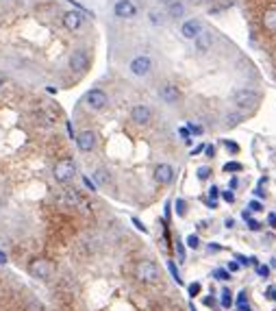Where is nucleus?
Here are the masks:
<instances>
[{
  "instance_id": "nucleus-1",
  "label": "nucleus",
  "mask_w": 276,
  "mask_h": 311,
  "mask_svg": "<svg viewBox=\"0 0 276 311\" xmlns=\"http://www.w3.org/2000/svg\"><path fill=\"white\" fill-rule=\"evenodd\" d=\"M231 102L237 109H255L259 105V94L250 87H237L231 92Z\"/></svg>"
},
{
  "instance_id": "nucleus-2",
  "label": "nucleus",
  "mask_w": 276,
  "mask_h": 311,
  "mask_svg": "<svg viewBox=\"0 0 276 311\" xmlns=\"http://www.w3.org/2000/svg\"><path fill=\"white\" fill-rule=\"evenodd\" d=\"M52 174H54V181H59L61 185H68L72 178L76 176V163H74V159H70V157L59 159V161L54 163Z\"/></svg>"
},
{
  "instance_id": "nucleus-3",
  "label": "nucleus",
  "mask_w": 276,
  "mask_h": 311,
  "mask_svg": "<svg viewBox=\"0 0 276 311\" xmlns=\"http://www.w3.org/2000/svg\"><path fill=\"white\" fill-rule=\"evenodd\" d=\"M135 276H137V281H142V283H157L161 279V270L155 261L144 259L135 266Z\"/></svg>"
},
{
  "instance_id": "nucleus-4",
  "label": "nucleus",
  "mask_w": 276,
  "mask_h": 311,
  "mask_svg": "<svg viewBox=\"0 0 276 311\" xmlns=\"http://www.w3.org/2000/svg\"><path fill=\"white\" fill-rule=\"evenodd\" d=\"M29 274L33 276V279H39V281H46V279H50V274H52V264L48 259L44 257H37L33 259L29 264Z\"/></svg>"
},
{
  "instance_id": "nucleus-5",
  "label": "nucleus",
  "mask_w": 276,
  "mask_h": 311,
  "mask_svg": "<svg viewBox=\"0 0 276 311\" xmlns=\"http://www.w3.org/2000/svg\"><path fill=\"white\" fill-rule=\"evenodd\" d=\"M68 65H70L72 72H76V74H83V72L89 68V53L85 50V48H76V50H72Z\"/></svg>"
},
{
  "instance_id": "nucleus-6",
  "label": "nucleus",
  "mask_w": 276,
  "mask_h": 311,
  "mask_svg": "<svg viewBox=\"0 0 276 311\" xmlns=\"http://www.w3.org/2000/svg\"><path fill=\"white\" fill-rule=\"evenodd\" d=\"M59 200H61L63 204H70V207H78V209H83V211L89 209V202L85 200V196L80 194L78 190H74V187H70V190H63L61 196H59Z\"/></svg>"
},
{
  "instance_id": "nucleus-7",
  "label": "nucleus",
  "mask_w": 276,
  "mask_h": 311,
  "mask_svg": "<svg viewBox=\"0 0 276 311\" xmlns=\"http://www.w3.org/2000/svg\"><path fill=\"white\" fill-rule=\"evenodd\" d=\"M85 102L92 111H102V109H107V105H109V96L104 94L102 89L96 87V89H89L85 94Z\"/></svg>"
},
{
  "instance_id": "nucleus-8",
  "label": "nucleus",
  "mask_w": 276,
  "mask_h": 311,
  "mask_svg": "<svg viewBox=\"0 0 276 311\" xmlns=\"http://www.w3.org/2000/svg\"><path fill=\"white\" fill-rule=\"evenodd\" d=\"M137 5L133 3V0H118L116 5H113V15L120 20H133L137 15Z\"/></svg>"
},
{
  "instance_id": "nucleus-9",
  "label": "nucleus",
  "mask_w": 276,
  "mask_h": 311,
  "mask_svg": "<svg viewBox=\"0 0 276 311\" xmlns=\"http://www.w3.org/2000/svg\"><path fill=\"white\" fill-rule=\"evenodd\" d=\"M128 70H131V74L133 76H146V74H150V70H152V59L150 57H146V55H140V57H135V59L128 63Z\"/></svg>"
},
{
  "instance_id": "nucleus-10",
  "label": "nucleus",
  "mask_w": 276,
  "mask_h": 311,
  "mask_svg": "<svg viewBox=\"0 0 276 311\" xmlns=\"http://www.w3.org/2000/svg\"><path fill=\"white\" fill-rule=\"evenodd\" d=\"M159 98L165 105H174V102L181 100V89H178L176 85H172V83H163L159 87Z\"/></svg>"
},
{
  "instance_id": "nucleus-11",
  "label": "nucleus",
  "mask_w": 276,
  "mask_h": 311,
  "mask_svg": "<svg viewBox=\"0 0 276 311\" xmlns=\"http://www.w3.org/2000/svg\"><path fill=\"white\" fill-rule=\"evenodd\" d=\"M76 146L80 152H92L96 148V133L94 131H80L76 135Z\"/></svg>"
},
{
  "instance_id": "nucleus-12",
  "label": "nucleus",
  "mask_w": 276,
  "mask_h": 311,
  "mask_svg": "<svg viewBox=\"0 0 276 311\" xmlns=\"http://www.w3.org/2000/svg\"><path fill=\"white\" fill-rule=\"evenodd\" d=\"M83 22H85L83 11H66L63 13V27L68 31H78L83 27Z\"/></svg>"
},
{
  "instance_id": "nucleus-13",
  "label": "nucleus",
  "mask_w": 276,
  "mask_h": 311,
  "mask_svg": "<svg viewBox=\"0 0 276 311\" xmlns=\"http://www.w3.org/2000/svg\"><path fill=\"white\" fill-rule=\"evenodd\" d=\"M155 181L161 185H170L174 181V168L168 166V163H159L155 168Z\"/></svg>"
},
{
  "instance_id": "nucleus-14",
  "label": "nucleus",
  "mask_w": 276,
  "mask_h": 311,
  "mask_svg": "<svg viewBox=\"0 0 276 311\" xmlns=\"http://www.w3.org/2000/svg\"><path fill=\"white\" fill-rule=\"evenodd\" d=\"M131 118H133V122H137V124H148L150 118H152V109L148 107V105H135V107L131 109Z\"/></svg>"
},
{
  "instance_id": "nucleus-15",
  "label": "nucleus",
  "mask_w": 276,
  "mask_h": 311,
  "mask_svg": "<svg viewBox=\"0 0 276 311\" xmlns=\"http://www.w3.org/2000/svg\"><path fill=\"white\" fill-rule=\"evenodd\" d=\"M181 33H183L185 39H196L202 33V24L198 20H185L183 27H181Z\"/></svg>"
},
{
  "instance_id": "nucleus-16",
  "label": "nucleus",
  "mask_w": 276,
  "mask_h": 311,
  "mask_svg": "<svg viewBox=\"0 0 276 311\" xmlns=\"http://www.w3.org/2000/svg\"><path fill=\"white\" fill-rule=\"evenodd\" d=\"M194 44H196V53L205 55V53H209V50H211V46H213V37H211V33L202 31L200 35H198L196 39H194Z\"/></svg>"
},
{
  "instance_id": "nucleus-17",
  "label": "nucleus",
  "mask_w": 276,
  "mask_h": 311,
  "mask_svg": "<svg viewBox=\"0 0 276 311\" xmlns=\"http://www.w3.org/2000/svg\"><path fill=\"white\" fill-rule=\"evenodd\" d=\"M183 13H185V7L181 3H176V0H170L168 3V15L170 18L178 20V18H183Z\"/></svg>"
},
{
  "instance_id": "nucleus-18",
  "label": "nucleus",
  "mask_w": 276,
  "mask_h": 311,
  "mask_svg": "<svg viewBox=\"0 0 276 311\" xmlns=\"http://www.w3.org/2000/svg\"><path fill=\"white\" fill-rule=\"evenodd\" d=\"M263 27L270 33H276V9H267L263 13Z\"/></svg>"
},
{
  "instance_id": "nucleus-19",
  "label": "nucleus",
  "mask_w": 276,
  "mask_h": 311,
  "mask_svg": "<svg viewBox=\"0 0 276 311\" xmlns=\"http://www.w3.org/2000/svg\"><path fill=\"white\" fill-rule=\"evenodd\" d=\"M24 311H46L44 305H42V300L35 298V296H29L26 302H24Z\"/></svg>"
},
{
  "instance_id": "nucleus-20",
  "label": "nucleus",
  "mask_w": 276,
  "mask_h": 311,
  "mask_svg": "<svg viewBox=\"0 0 276 311\" xmlns=\"http://www.w3.org/2000/svg\"><path fill=\"white\" fill-rule=\"evenodd\" d=\"M94 181L98 183V185H107V183H111V176H109V172L104 170V168H98L94 172Z\"/></svg>"
},
{
  "instance_id": "nucleus-21",
  "label": "nucleus",
  "mask_w": 276,
  "mask_h": 311,
  "mask_svg": "<svg viewBox=\"0 0 276 311\" xmlns=\"http://www.w3.org/2000/svg\"><path fill=\"white\" fill-rule=\"evenodd\" d=\"M148 22L152 24V27H161V24H163V13H161L159 9H152L148 13Z\"/></svg>"
},
{
  "instance_id": "nucleus-22",
  "label": "nucleus",
  "mask_w": 276,
  "mask_h": 311,
  "mask_svg": "<svg viewBox=\"0 0 276 311\" xmlns=\"http://www.w3.org/2000/svg\"><path fill=\"white\" fill-rule=\"evenodd\" d=\"M239 122H243V116H241V113H237V111H233V113L226 116V124H229V126H235V124H239Z\"/></svg>"
},
{
  "instance_id": "nucleus-23",
  "label": "nucleus",
  "mask_w": 276,
  "mask_h": 311,
  "mask_svg": "<svg viewBox=\"0 0 276 311\" xmlns=\"http://www.w3.org/2000/svg\"><path fill=\"white\" fill-rule=\"evenodd\" d=\"M168 270H170V274H172V279L181 285L183 283V279H181V274H178V270H176V266H174V261H168Z\"/></svg>"
},
{
  "instance_id": "nucleus-24",
  "label": "nucleus",
  "mask_w": 276,
  "mask_h": 311,
  "mask_svg": "<svg viewBox=\"0 0 276 311\" xmlns=\"http://www.w3.org/2000/svg\"><path fill=\"white\" fill-rule=\"evenodd\" d=\"M174 207H176V214L185 218V214H187V202H185L183 198H178V200L174 202Z\"/></svg>"
},
{
  "instance_id": "nucleus-25",
  "label": "nucleus",
  "mask_w": 276,
  "mask_h": 311,
  "mask_svg": "<svg viewBox=\"0 0 276 311\" xmlns=\"http://www.w3.org/2000/svg\"><path fill=\"white\" fill-rule=\"evenodd\" d=\"M243 166L237 161H229V163H224V172H241Z\"/></svg>"
},
{
  "instance_id": "nucleus-26",
  "label": "nucleus",
  "mask_w": 276,
  "mask_h": 311,
  "mask_svg": "<svg viewBox=\"0 0 276 311\" xmlns=\"http://www.w3.org/2000/svg\"><path fill=\"white\" fill-rule=\"evenodd\" d=\"M213 276L217 281H229L231 279V274H229V270H224V268H220V270H215L213 272Z\"/></svg>"
},
{
  "instance_id": "nucleus-27",
  "label": "nucleus",
  "mask_w": 276,
  "mask_h": 311,
  "mask_svg": "<svg viewBox=\"0 0 276 311\" xmlns=\"http://www.w3.org/2000/svg\"><path fill=\"white\" fill-rule=\"evenodd\" d=\"M231 305H233V300H231V292H229V290H224V292H222V307H224V309H229Z\"/></svg>"
},
{
  "instance_id": "nucleus-28",
  "label": "nucleus",
  "mask_w": 276,
  "mask_h": 311,
  "mask_svg": "<svg viewBox=\"0 0 276 311\" xmlns=\"http://www.w3.org/2000/svg\"><path fill=\"white\" fill-rule=\"evenodd\" d=\"M211 176V170L205 166V168H198V178H200V181H207V178Z\"/></svg>"
},
{
  "instance_id": "nucleus-29",
  "label": "nucleus",
  "mask_w": 276,
  "mask_h": 311,
  "mask_svg": "<svg viewBox=\"0 0 276 311\" xmlns=\"http://www.w3.org/2000/svg\"><path fill=\"white\" fill-rule=\"evenodd\" d=\"M257 274L261 276V279H267V276H270V268L267 266H257Z\"/></svg>"
},
{
  "instance_id": "nucleus-30",
  "label": "nucleus",
  "mask_w": 276,
  "mask_h": 311,
  "mask_svg": "<svg viewBox=\"0 0 276 311\" xmlns=\"http://www.w3.org/2000/svg\"><path fill=\"white\" fill-rule=\"evenodd\" d=\"M224 146H226V150L233 152V154L239 152V144H235V142H224Z\"/></svg>"
},
{
  "instance_id": "nucleus-31",
  "label": "nucleus",
  "mask_w": 276,
  "mask_h": 311,
  "mask_svg": "<svg viewBox=\"0 0 276 311\" xmlns=\"http://www.w3.org/2000/svg\"><path fill=\"white\" fill-rule=\"evenodd\" d=\"M187 246H189V248H198V246H200L198 235H189V237H187Z\"/></svg>"
},
{
  "instance_id": "nucleus-32",
  "label": "nucleus",
  "mask_w": 276,
  "mask_h": 311,
  "mask_svg": "<svg viewBox=\"0 0 276 311\" xmlns=\"http://www.w3.org/2000/svg\"><path fill=\"white\" fill-rule=\"evenodd\" d=\"M248 211H263V204H261V200H253L248 204Z\"/></svg>"
},
{
  "instance_id": "nucleus-33",
  "label": "nucleus",
  "mask_w": 276,
  "mask_h": 311,
  "mask_svg": "<svg viewBox=\"0 0 276 311\" xmlns=\"http://www.w3.org/2000/svg\"><path fill=\"white\" fill-rule=\"evenodd\" d=\"M133 224H135V228H137V231H142V233H148V228H146V226L142 224V220H140V218H133Z\"/></svg>"
},
{
  "instance_id": "nucleus-34",
  "label": "nucleus",
  "mask_w": 276,
  "mask_h": 311,
  "mask_svg": "<svg viewBox=\"0 0 276 311\" xmlns=\"http://www.w3.org/2000/svg\"><path fill=\"white\" fill-rule=\"evenodd\" d=\"M176 252H178V259L185 264V248H183V244L181 242H176Z\"/></svg>"
},
{
  "instance_id": "nucleus-35",
  "label": "nucleus",
  "mask_w": 276,
  "mask_h": 311,
  "mask_svg": "<svg viewBox=\"0 0 276 311\" xmlns=\"http://www.w3.org/2000/svg\"><path fill=\"white\" fill-rule=\"evenodd\" d=\"M200 294V283H191L189 285V296H198Z\"/></svg>"
},
{
  "instance_id": "nucleus-36",
  "label": "nucleus",
  "mask_w": 276,
  "mask_h": 311,
  "mask_svg": "<svg viewBox=\"0 0 276 311\" xmlns=\"http://www.w3.org/2000/svg\"><path fill=\"white\" fill-rule=\"evenodd\" d=\"M217 196H220V190H217V187L213 185V187H211V190H209V200H215Z\"/></svg>"
},
{
  "instance_id": "nucleus-37",
  "label": "nucleus",
  "mask_w": 276,
  "mask_h": 311,
  "mask_svg": "<svg viewBox=\"0 0 276 311\" xmlns=\"http://www.w3.org/2000/svg\"><path fill=\"white\" fill-rule=\"evenodd\" d=\"M248 228H250V231H259V228H261V224H259L257 220H248Z\"/></svg>"
},
{
  "instance_id": "nucleus-38",
  "label": "nucleus",
  "mask_w": 276,
  "mask_h": 311,
  "mask_svg": "<svg viewBox=\"0 0 276 311\" xmlns=\"http://www.w3.org/2000/svg\"><path fill=\"white\" fill-rule=\"evenodd\" d=\"M222 198H224L226 202H233V200H235V194H233V190H229V192H224V194H222Z\"/></svg>"
},
{
  "instance_id": "nucleus-39",
  "label": "nucleus",
  "mask_w": 276,
  "mask_h": 311,
  "mask_svg": "<svg viewBox=\"0 0 276 311\" xmlns=\"http://www.w3.org/2000/svg\"><path fill=\"white\" fill-rule=\"evenodd\" d=\"M229 187H231V190H237V187H239V178H237V176H233L231 181H229Z\"/></svg>"
},
{
  "instance_id": "nucleus-40",
  "label": "nucleus",
  "mask_w": 276,
  "mask_h": 311,
  "mask_svg": "<svg viewBox=\"0 0 276 311\" xmlns=\"http://www.w3.org/2000/svg\"><path fill=\"white\" fill-rule=\"evenodd\" d=\"M267 298L276 302V288H270V290H267Z\"/></svg>"
},
{
  "instance_id": "nucleus-41",
  "label": "nucleus",
  "mask_w": 276,
  "mask_h": 311,
  "mask_svg": "<svg viewBox=\"0 0 276 311\" xmlns=\"http://www.w3.org/2000/svg\"><path fill=\"white\" fill-rule=\"evenodd\" d=\"M178 133H181V137H183L185 142L189 140V128H181V131H178Z\"/></svg>"
},
{
  "instance_id": "nucleus-42",
  "label": "nucleus",
  "mask_w": 276,
  "mask_h": 311,
  "mask_svg": "<svg viewBox=\"0 0 276 311\" xmlns=\"http://www.w3.org/2000/svg\"><path fill=\"white\" fill-rule=\"evenodd\" d=\"M267 224H270V226H276V214H270V216H267Z\"/></svg>"
},
{
  "instance_id": "nucleus-43",
  "label": "nucleus",
  "mask_w": 276,
  "mask_h": 311,
  "mask_svg": "<svg viewBox=\"0 0 276 311\" xmlns=\"http://www.w3.org/2000/svg\"><path fill=\"white\" fill-rule=\"evenodd\" d=\"M83 183H85V185L89 187V192H96V185H94L92 181H89V178H83Z\"/></svg>"
},
{
  "instance_id": "nucleus-44",
  "label": "nucleus",
  "mask_w": 276,
  "mask_h": 311,
  "mask_svg": "<svg viewBox=\"0 0 276 311\" xmlns=\"http://www.w3.org/2000/svg\"><path fill=\"white\" fill-rule=\"evenodd\" d=\"M237 270H239V264H235V261H231V264H229V272H237Z\"/></svg>"
},
{
  "instance_id": "nucleus-45",
  "label": "nucleus",
  "mask_w": 276,
  "mask_h": 311,
  "mask_svg": "<svg viewBox=\"0 0 276 311\" xmlns=\"http://www.w3.org/2000/svg\"><path fill=\"white\" fill-rule=\"evenodd\" d=\"M191 5H209V3H213V0H189Z\"/></svg>"
},
{
  "instance_id": "nucleus-46",
  "label": "nucleus",
  "mask_w": 276,
  "mask_h": 311,
  "mask_svg": "<svg viewBox=\"0 0 276 311\" xmlns=\"http://www.w3.org/2000/svg\"><path fill=\"white\" fill-rule=\"evenodd\" d=\"M205 152H207V157H213V154H215L213 146H205Z\"/></svg>"
},
{
  "instance_id": "nucleus-47",
  "label": "nucleus",
  "mask_w": 276,
  "mask_h": 311,
  "mask_svg": "<svg viewBox=\"0 0 276 311\" xmlns=\"http://www.w3.org/2000/svg\"><path fill=\"white\" fill-rule=\"evenodd\" d=\"M237 311H253L248 307V302H241V305H237Z\"/></svg>"
},
{
  "instance_id": "nucleus-48",
  "label": "nucleus",
  "mask_w": 276,
  "mask_h": 311,
  "mask_svg": "<svg viewBox=\"0 0 276 311\" xmlns=\"http://www.w3.org/2000/svg\"><path fill=\"white\" fill-rule=\"evenodd\" d=\"M237 261H239V266H248V264H250V259H246V257H241V255L237 257Z\"/></svg>"
},
{
  "instance_id": "nucleus-49",
  "label": "nucleus",
  "mask_w": 276,
  "mask_h": 311,
  "mask_svg": "<svg viewBox=\"0 0 276 311\" xmlns=\"http://www.w3.org/2000/svg\"><path fill=\"white\" fill-rule=\"evenodd\" d=\"M202 150H205V146H196V148H194V150H191V157H194V154H200Z\"/></svg>"
},
{
  "instance_id": "nucleus-50",
  "label": "nucleus",
  "mask_w": 276,
  "mask_h": 311,
  "mask_svg": "<svg viewBox=\"0 0 276 311\" xmlns=\"http://www.w3.org/2000/svg\"><path fill=\"white\" fill-rule=\"evenodd\" d=\"M5 264H7V255H5L3 250H0V266H5Z\"/></svg>"
},
{
  "instance_id": "nucleus-51",
  "label": "nucleus",
  "mask_w": 276,
  "mask_h": 311,
  "mask_svg": "<svg viewBox=\"0 0 276 311\" xmlns=\"http://www.w3.org/2000/svg\"><path fill=\"white\" fill-rule=\"evenodd\" d=\"M255 194H257V196H259V198H263V196H265V192H263V190H261V187H257V190H255Z\"/></svg>"
},
{
  "instance_id": "nucleus-52",
  "label": "nucleus",
  "mask_w": 276,
  "mask_h": 311,
  "mask_svg": "<svg viewBox=\"0 0 276 311\" xmlns=\"http://www.w3.org/2000/svg\"><path fill=\"white\" fill-rule=\"evenodd\" d=\"M3 85H5V76H3V72H0V89H3Z\"/></svg>"
}]
</instances>
